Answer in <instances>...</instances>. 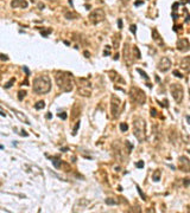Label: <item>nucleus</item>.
Instances as JSON below:
<instances>
[{"label": "nucleus", "mask_w": 190, "mask_h": 213, "mask_svg": "<svg viewBox=\"0 0 190 213\" xmlns=\"http://www.w3.org/2000/svg\"><path fill=\"white\" fill-rule=\"evenodd\" d=\"M109 50H111V46L107 45V46H106V51L104 52V55H105V56H108V55H109Z\"/></svg>", "instance_id": "72a5a7b5"}, {"label": "nucleus", "mask_w": 190, "mask_h": 213, "mask_svg": "<svg viewBox=\"0 0 190 213\" xmlns=\"http://www.w3.org/2000/svg\"><path fill=\"white\" fill-rule=\"evenodd\" d=\"M0 58H1L3 60H7V59H9L7 56H5V55H0Z\"/></svg>", "instance_id": "58836bf2"}, {"label": "nucleus", "mask_w": 190, "mask_h": 213, "mask_svg": "<svg viewBox=\"0 0 190 213\" xmlns=\"http://www.w3.org/2000/svg\"><path fill=\"white\" fill-rule=\"evenodd\" d=\"M31 3H36V0H31Z\"/></svg>", "instance_id": "8fccbe9b"}, {"label": "nucleus", "mask_w": 190, "mask_h": 213, "mask_svg": "<svg viewBox=\"0 0 190 213\" xmlns=\"http://www.w3.org/2000/svg\"><path fill=\"white\" fill-rule=\"evenodd\" d=\"M51 32H52V30H51V29H50V30H46V31H43V30H42V31H41V34L45 37V36H48V34H50Z\"/></svg>", "instance_id": "bb28decb"}, {"label": "nucleus", "mask_w": 190, "mask_h": 213, "mask_svg": "<svg viewBox=\"0 0 190 213\" xmlns=\"http://www.w3.org/2000/svg\"><path fill=\"white\" fill-rule=\"evenodd\" d=\"M141 4H143V1H137L134 5H136V6H139V5H141Z\"/></svg>", "instance_id": "37998d69"}, {"label": "nucleus", "mask_w": 190, "mask_h": 213, "mask_svg": "<svg viewBox=\"0 0 190 213\" xmlns=\"http://www.w3.org/2000/svg\"><path fill=\"white\" fill-rule=\"evenodd\" d=\"M14 81H16V79H14V78H12V79H11V81H10L6 85H5V88H10V86H12V84L14 83Z\"/></svg>", "instance_id": "c756f323"}, {"label": "nucleus", "mask_w": 190, "mask_h": 213, "mask_svg": "<svg viewBox=\"0 0 190 213\" xmlns=\"http://www.w3.org/2000/svg\"><path fill=\"white\" fill-rule=\"evenodd\" d=\"M81 111H82V106H81V104H80V103H75V105L72 106V115H71V119L75 120L76 117H78L80 114H81Z\"/></svg>", "instance_id": "ddd939ff"}, {"label": "nucleus", "mask_w": 190, "mask_h": 213, "mask_svg": "<svg viewBox=\"0 0 190 213\" xmlns=\"http://www.w3.org/2000/svg\"><path fill=\"white\" fill-rule=\"evenodd\" d=\"M130 30H131V32H132L133 34H136V31H137V26H136V25H131V26H130Z\"/></svg>", "instance_id": "c85d7f7f"}, {"label": "nucleus", "mask_w": 190, "mask_h": 213, "mask_svg": "<svg viewBox=\"0 0 190 213\" xmlns=\"http://www.w3.org/2000/svg\"><path fill=\"white\" fill-rule=\"evenodd\" d=\"M0 149H4V147H3V146H0Z\"/></svg>", "instance_id": "3c124183"}, {"label": "nucleus", "mask_w": 190, "mask_h": 213, "mask_svg": "<svg viewBox=\"0 0 190 213\" xmlns=\"http://www.w3.org/2000/svg\"><path fill=\"white\" fill-rule=\"evenodd\" d=\"M136 166H137L138 168H143V167H144V162H143V161H139V162L136 163Z\"/></svg>", "instance_id": "f704fd0d"}, {"label": "nucleus", "mask_w": 190, "mask_h": 213, "mask_svg": "<svg viewBox=\"0 0 190 213\" xmlns=\"http://www.w3.org/2000/svg\"><path fill=\"white\" fill-rule=\"evenodd\" d=\"M179 167L184 172H189L190 170V161H189V159L186 156H181L179 158Z\"/></svg>", "instance_id": "9b49d317"}, {"label": "nucleus", "mask_w": 190, "mask_h": 213, "mask_svg": "<svg viewBox=\"0 0 190 213\" xmlns=\"http://www.w3.org/2000/svg\"><path fill=\"white\" fill-rule=\"evenodd\" d=\"M51 117H52V115H51L50 113H48V115H46V119H49V120H50Z\"/></svg>", "instance_id": "c03bdc74"}, {"label": "nucleus", "mask_w": 190, "mask_h": 213, "mask_svg": "<svg viewBox=\"0 0 190 213\" xmlns=\"http://www.w3.org/2000/svg\"><path fill=\"white\" fill-rule=\"evenodd\" d=\"M84 56H87V57H89V52H88V51H84Z\"/></svg>", "instance_id": "a18cd8bd"}, {"label": "nucleus", "mask_w": 190, "mask_h": 213, "mask_svg": "<svg viewBox=\"0 0 190 213\" xmlns=\"http://www.w3.org/2000/svg\"><path fill=\"white\" fill-rule=\"evenodd\" d=\"M124 58H125V60H126V64H127V65H131V59H133V58H131V55H130V52H128V43H126V44H125V47H124Z\"/></svg>", "instance_id": "2eb2a0df"}, {"label": "nucleus", "mask_w": 190, "mask_h": 213, "mask_svg": "<svg viewBox=\"0 0 190 213\" xmlns=\"http://www.w3.org/2000/svg\"><path fill=\"white\" fill-rule=\"evenodd\" d=\"M113 47L115 49V50H118L119 49V46H120V40H121V34L120 33H114V36H113Z\"/></svg>", "instance_id": "f3484780"}, {"label": "nucleus", "mask_w": 190, "mask_h": 213, "mask_svg": "<svg viewBox=\"0 0 190 213\" xmlns=\"http://www.w3.org/2000/svg\"><path fill=\"white\" fill-rule=\"evenodd\" d=\"M120 1H121L122 5H127V4L130 3V0H120Z\"/></svg>", "instance_id": "ea45409f"}, {"label": "nucleus", "mask_w": 190, "mask_h": 213, "mask_svg": "<svg viewBox=\"0 0 190 213\" xmlns=\"http://www.w3.org/2000/svg\"><path fill=\"white\" fill-rule=\"evenodd\" d=\"M58 116H59L62 120H65V119H67V113H61Z\"/></svg>", "instance_id": "c9c22d12"}, {"label": "nucleus", "mask_w": 190, "mask_h": 213, "mask_svg": "<svg viewBox=\"0 0 190 213\" xmlns=\"http://www.w3.org/2000/svg\"><path fill=\"white\" fill-rule=\"evenodd\" d=\"M137 189H138V193H139V194H140V196H141V198H143V199H145V194H144V193H143V192H141V189H140V188H139V186H137Z\"/></svg>", "instance_id": "473e14b6"}, {"label": "nucleus", "mask_w": 190, "mask_h": 213, "mask_svg": "<svg viewBox=\"0 0 190 213\" xmlns=\"http://www.w3.org/2000/svg\"><path fill=\"white\" fill-rule=\"evenodd\" d=\"M190 66V57H184L182 60H181V68L184 70V71H189V68Z\"/></svg>", "instance_id": "dca6fc26"}, {"label": "nucleus", "mask_w": 190, "mask_h": 213, "mask_svg": "<svg viewBox=\"0 0 190 213\" xmlns=\"http://www.w3.org/2000/svg\"><path fill=\"white\" fill-rule=\"evenodd\" d=\"M120 108H121V101L117 96H112L111 98V114L114 119H118L120 115Z\"/></svg>", "instance_id": "6e6552de"}, {"label": "nucleus", "mask_w": 190, "mask_h": 213, "mask_svg": "<svg viewBox=\"0 0 190 213\" xmlns=\"http://www.w3.org/2000/svg\"><path fill=\"white\" fill-rule=\"evenodd\" d=\"M170 91H171V95L173 97V99L177 102V103H181L182 99H183V95H184V90H183V86L178 83H173L170 85Z\"/></svg>", "instance_id": "0eeeda50"}, {"label": "nucleus", "mask_w": 190, "mask_h": 213, "mask_svg": "<svg viewBox=\"0 0 190 213\" xmlns=\"http://www.w3.org/2000/svg\"><path fill=\"white\" fill-rule=\"evenodd\" d=\"M24 70H25V72H26V73H27V75H30V71H29V70H27V69H26V68H24Z\"/></svg>", "instance_id": "49530a36"}, {"label": "nucleus", "mask_w": 190, "mask_h": 213, "mask_svg": "<svg viewBox=\"0 0 190 213\" xmlns=\"http://www.w3.org/2000/svg\"><path fill=\"white\" fill-rule=\"evenodd\" d=\"M152 180H154V181H159L160 180V170H156L152 174Z\"/></svg>", "instance_id": "4be33fe9"}, {"label": "nucleus", "mask_w": 190, "mask_h": 213, "mask_svg": "<svg viewBox=\"0 0 190 213\" xmlns=\"http://www.w3.org/2000/svg\"><path fill=\"white\" fill-rule=\"evenodd\" d=\"M137 71H138V72H139V73H140V75H141L145 79H149V76L146 75V72H145V71H143L141 69H137Z\"/></svg>", "instance_id": "a878e982"}, {"label": "nucleus", "mask_w": 190, "mask_h": 213, "mask_svg": "<svg viewBox=\"0 0 190 213\" xmlns=\"http://www.w3.org/2000/svg\"><path fill=\"white\" fill-rule=\"evenodd\" d=\"M106 204L107 205H118L119 202H118V200H115L113 198H108V199H106Z\"/></svg>", "instance_id": "5701e85b"}, {"label": "nucleus", "mask_w": 190, "mask_h": 213, "mask_svg": "<svg viewBox=\"0 0 190 213\" xmlns=\"http://www.w3.org/2000/svg\"><path fill=\"white\" fill-rule=\"evenodd\" d=\"M184 186H189V179H184Z\"/></svg>", "instance_id": "a19ab883"}, {"label": "nucleus", "mask_w": 190, "mask_h": 213, "mask_svg": "<svg viewBox=\"0 0 190 213\" xmlns=\"http://www.w3.org/2000/svg\"><path fill=\"white\" fill-rule=\"evenodd\" d=\"M77 92L81 96L89 97L91 95V84L88 81H86L84 78H80L78 79V85H77Z\"/></svg>", "instance_id": "39448f33"}, {"label": "nucleus", "mask_w": 190, "mask_h": 213, "mask_svg": "<svg viewBox=\"0 0 190 213\" xmlns=\"http://www.w3.org/2000/svg\"><path fill=\"white\" fill-rule=\"evenodd\" d=\"M14 113L17 114V116H18V119H20L22 121H24L26 124H30V122H29V120L25 117V115H23V113H20V111H17V110H14Z\"/></svg>", "instance_id": "412c9836"}, {"label": "nucleus", "mask_w": 190, "mask_h": 213, "mask_svg": "<svg viewBox=\"0 0 190 213\" xmlns=\"http://www.w3.org/2000/svg\"><path fill=\"white\" fill-rule=\"evenodd\" d=\"M45 106V103L43 102V101H41V102H38V103H36V105H35V108L36 109H43Z\"/></svg>", "instance_id": "b1692460"}, {"label": "nucleus", "mask_w": 190, "mask_h": 213, "mask_svg": "<svg viewBox=\"0 0 190 213\" xmlns=\"http://www.w3.org/2000/svg\"><path fill=\"white\" fill-rule=\"evenodd\" d=\"M32 89L36 94L39 95L48 94L51 90V79L49 78V76H39L33 79Z\"/></svg>", "instance_id": "f03ea898"}, {"label": "nucleus", "mask_w": 190, "mask_h": 213, "mask_svg": "<svg viewBox=\"0 0 190 213\" xmlns=\"http://www.w3.org/2000/svg\"><path fill=\"white\" fill-rule=\"evenodd\" d=\"M133 135L139 142H143L146 139V124L145 121L140 117L133 120Z\"/></svg>", "instance_id": "7ed1b4c3"}, {"label": "nucleus", "mask_w": 190, "mask_h": 213, "mask_svg": "<svg viewBox=\"0 0 190 213\" xmlns=\"http://www.w3.org/2000/svg\"><path fill=\"white\" fill-rule=\"evenodd\" d=\"M152 38H153V40L156 42V43H158V45H163L164 43H163V39H162V37H160V34H159V32H158V30L157 29H152Z\"/></svg>", "instance_id": "4468645a"}, {"label": "nucleus", "mask_w": 190, "mask_h": 213, "mask_svg": "<svg viewBox=\"0 0 190 213\" xmlns=\"http://www.w3.org/2000/svg\"><path fill=\"white\" fill-rule=\"evenodd\" d=\"M130 98H131L132 102H134L137 104H140V105L145 104V102H146L145 92L138 86H132L130 89Z\"/></svg>", "instance_id": "20e7f679"}, {"label": "nucleus", "mask_w": 190, "mask_h": 213, "mask_svg": "<svg viewBox=\"0 0 190 213\" xmlns=\"http://www.w3.org/2000/svg\"><path fill=\"white\" fill-rule=\"evenodd\" d=\"M64 17L67 19H69V20H74V19L78 18V14L72 12V11H67V12H64Z\"/></svg>", "instance_id": "a211bd4d"}, {"label": "nucleus", "mask_w": 190, "mask_h": 213, "mask_svg": "<svg viewBox=\"0 0 190 213\" xmlns=\"http://www.w3.org/2000/svg\"><path fill=\"white\" fill-rule=\"evenodd\" d=\"M88 18H89L91 24L96 25V24H99V23H101V21H104L106 19V13H105V11L102 9H95L94 11L90 12Z\"/></svg>", "instance_id": "423d86ee"}, {"label": "nucleus", "mask_w": 190, "mask_h": 213, "mask_svg": "<svg viewBox=\"0 0 190 213\" xmlns=\"http://www.w3.org/2000/svg\"><path fill=\"white\" fill-rule=\"evenodd\" d=\"M0 114H1V116H4V117L6 116V114H5V113H3V111H0Z\"/></svg>", "instance_id": "de8ad7c7"}, {"label": "nucleus", "mask_w": 190, "mask_h": 213, "mask_svg": "<svg viewBox=\"0 0 190 213\" xmlns=\"http://www.w3.org/2000/svg\"><path fill=\"white\" fill-rule=\"evenodd\" d=\"M11 6L12 9H26L29 6L26 0H12L11 1Z\"/></svg>", "instance_id": "f8f14e48"}, {"label": "nucleus", "mask_w": 190, "mask_h": 213, "mask_svg": "<svg viewBox=\"0 0 190 213\" xmlns=\"http://www.w3.org/2000/svg\"><path fill=\"white\" fill-rule=\"evenodd\" d=\"M151 115H152V116H157V111H156V109H151Z\"/></svg>", "instance_id": "4c0bfd02"}, {"label": "nucleus", "mask_w": 190, "mask_h": 213, "mask_svg": "<svg viewBox=\"0 0 190 213\" xmlns=\"http://www.w3.org/2000/svg\"><path fill=\"white\" fill-rule=\"evenodd\" d=\"M49 1H57V0H49Z\"/></svg>", "instance_id": "603ef678"}, {"label": "nucleus", "mask_w": 190, "mask_h": 213, "mask_svg": "<svg viewBox=\"0 0 190 213\" xmlns=\"http://www.w3.org/2000/svg\"><path fill=\"white\" fill-rule=\"evenodd\" d=\"M55 78H56L57 86L64 92H70L75 86V81H74V77L70 72L57 71Z\"/></svg>", "instance_id": "f257e3e1"}, {"label": "nucleus", "mask_w": 190, "mask_h": 213, "mask_svg": "<svg viewBox=\"0 0 190 213\" xmlns=\"http://www.w3.org/2000/svg\"><path fill=\"white\" fill-rule=\"evenodd\" d=\"M54 166H55L56 168H59V166H61V161H59V160H55V161H54Z\"/></svg>", "instance_id": "7c9ffc66"}, {"label": "nucleus", "mask_w": 190, "mask_h": 213, "mask_svg": "<svg viewBox=\"0 0 190 213\" xmlns=\"http://www.w3.org/2000/svg\"><path fill=\"white\" fill-rule=\"evenodd\" d=\"M171 65H172V63H171L170 58H169V57H163V58L159 60V63H158L157 66H158V70H159V71L166 72V71L170 70Z\"/></svg>", "instance_id": "1a4fd4ad"}, {"label": "nucleus", "mask_w": 190, "mask_h": 213, "mask_svg": "<svg viewBox=\"0 0 190 213\" xmlns=\"http://www.w3.org/2000/svg\"><path fill=\"white\" fill-rule=\"evenodd\" d=\"M178 7V4L176 3V4H173V6H172V9H173V11H176V9Z\"/></svg>", "instance_id": "79ce46f5"}, {"label": "nucleus", "mask_w": 190, "mask_h": 213, "mask_svg": "<svg viewBox=\"0 0 190 213\" xmlns=\"http://www.w3.org/2000/svg\"><path fill=\"white\" fill-rule=\"evenodd\" d=\"M111 75H112V76H111V79H112V81H114V82H120V83H124V84H125V81H124L117 72L111 71Z\"/></svg>", "instance_id": "6ab92c4d"}, {"label": "nucleus", "mask_w": 190, "mask_h": 213, "mask_svg": "<svg viewBox=\"0 0 190 213\" xmlns=\"http://www.w3.org/2000/svg\"><path fill=\"white\" fill-rule=\"evenodd\" d=\"M25 95H26V91H25V90H20V91L18 92V98L22 101V99L25 97Z\"/></svg>", "instance_id": "393cba45"}, {"label": "nucleus", "mask_w": 190, "mask_h": 213, "mask_svg": "<svg viewBox=\"0 0 190 213\" xmlns=\"http://www.w3.org/2000/svg\"><path fill=\"white\" fill-rule=\"evenodd\" d=\"M177 50L181 52H188L190 50V43L188 38H179L177 40Z\"/></svg>", "instance_id": "9d476101"}, {"label": "nucleus", "mask_w": 190, "mask_h": 213, "mask_svg": "<svg viewBox=\"0 0 190 213\" xmlns=\"http://www.w3.org/2000/svg\"><path fill=\"white\" fill-rule=\"evenodd\" d=\"M132 56L133 57H136L137 59H139L141 56H140V51H139V49L134 45V46H132Z\"/></svg>", "instance_id": "aec40b11"}, {"label": "nucleus", "mask_w": 190, "mask_h": 213, "mask_svg": "<svg viewBox=\"0 0 190 213\" xmlns=\"http://www.w3.org/2000/svg\"><path fill=\"white\" fill-rule=\"evenodd\" d=\"M118 26H119V29H122V20L121 19L118 20Z\"/></svg>", "instance_id": "e433bc0d"}, {"label": "nucleus", "mask_w": 190, "mask_h": 213, "mask_svg": "<svg viewBox=\"0 0 190 213\" xmlns=\"http://www.w3.org/2000/svg\"><path fill=\"white\" fill-rule=\"evenodd\" d=\"M173 75H175L176 77H178V78H182V77H183V76H182V73H181V72H178L177 70H175V71H173Z\"/></svg>", "instance_id": "2f4dec72"}, {"label": "nucleus", "mask_w": 190, "mask_h": 213, "mask_svg": "<svg viewBox=\"0 0 190 213\" xmlns=\"http://www.w3.org/2000/svg\"><path fill=\"white\" fill-rule=\"evenodd\" d=\"M114 59L117 60V59H119V55H115V57H114Z\"/></svg>", "instance_id": "09e8293b"}, {"label": "nucleus", "mask_w": 190, "mask_h": 213, "mask_svg": "<svg viewBox=\"0 0 190 213\" xmlns=\"http://www.w3.org/2000/svg\"><path fill=\"white\" fill-rule=\"evenodd\" d=\"M120 129H121L122 132H126V130L128 129V126H127L126 123H121V124H120Z\"/></svg>", "instance_id": "cd10ccee"}]
</instances>
